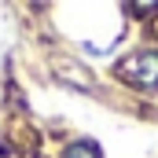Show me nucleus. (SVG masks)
<instances>
[{
	"label": "nucleus",
	"mask_w": 158,
	"mask_h": 158,
	"mask_svg": "<svg viewBox=\"0 0 158 158\" xmlns=\"http://www.w3.org/2000/svg\"><path fill=\"white\" fill-rule=\"evenodd\" d=\"M136 15H158V4H132Z\"/></svg>",
	"instance_id": "3"
},
{
	"label": "nucleus",
	"mask_w": 158,
	"mask_h": 158,
	"mask_svg": "<svg viewBox=\"0 0 158 158\" xmlns=\"http://www.w3.org/2000/svg\"><path fill=\"white\" fill-rule=\"evenodd\" d=\"M118 77L140 92H158V48H140L118 63Z\"/></svg>",
	"instance_id": "1"
},
{
	"label": "nucleus",
	"mask_w": 158,
	"mask_h": 158,
	"mask_svg": "<svg viewBox=\"0 0 158 158\" xmlns=\"http://www.w3.org/2000/svg\"><path fill=\"white\" fill-rule=\"evenodd\" d=\"M63 158H103V147H99L96 140L81 136V140H74V143L63 147Z\"/></svg>",
	"instance_id": "2"
}]
</instances>
